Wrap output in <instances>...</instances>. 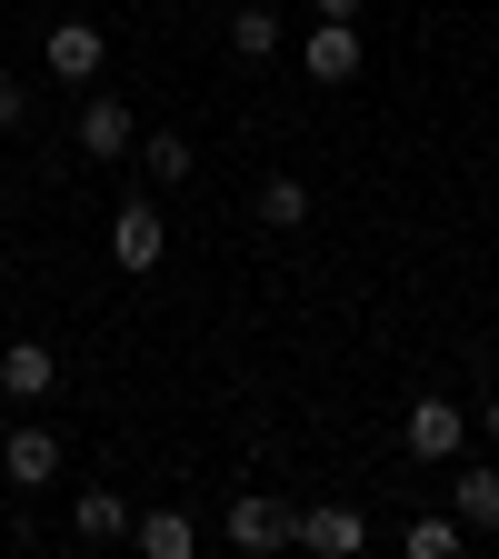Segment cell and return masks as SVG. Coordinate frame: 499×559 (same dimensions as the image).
I'll return each instance as SVG.
<instances>
[{
  "label": "cell",
  "mask_w": 499,
  "mask_h": 559,
  "mask_svg": "<svg viewBox=\"0 0 499 559\" xmlns=\"http://www.w3.org/2000/svg\"><path fill=\"white\" fill-rule=\"evenodd\" d=\"M300 70H310V91H349L360 81V21H310L300 31Z\"/></svg>",
  "instance_id": "3957f363"
},
{
  "label": "cell",
  "mask_w": 499,
  "mask_h": 559,
  "mask_svg": "<svg viewBox=\"0 0 499 559\" xmlns=\"http://www.w3.org/2000/svg\"><path fill=\"white\" fill-rule=\"evenodd\" d=\"M400 450L430 460V469H450V460L470 450V409H460V400H409V409H400Z\"/></svg>",
  "instance_id": "6da1fadb"
},
{
  "label": "cell",
  "mask_w": 499,
  "mask_h": 559,
  "mask_svg": "<svg viewBox=\"0 0 499 559\" xmlns=\"http://www.w3.org/2000/svg\"><path fill=\"white\" fill-rule=\"evenodd\" d=\"M400 549H409V559H460V549H470V530H460V520H409V530H400Z\"/></svg>",
  "instance_id": "2e32d148"
},
{
  "label": "cell",
  "mask_w": 499,
  "mask_h": 559,
  "mask_svg": "<svg viewBox=\"0 0 499 559\" xmlns=\"http://www.w3.org/2000/svg\"><path fill=\"white\" fill-rule=\"evenodd\" d=\"M140 170H151L161 190H180L190 180V130H151V140H140Z\"/></svg>",
  "instance_id": "9a60e30c"
},
{
  "label": "cell",
  "mask_w": 499,
  "mask_h": 559,
  "mask_svg": "<svg viewBox=\"0 0 499 559\" xmlns=\"http://www.w3.org/2000/svg\"><path fill=\"white\" fill-rule=\"evenodd\" d=\"M450 520H460L470 539L499 530V469H489V460H460V469H450Z\"/></svg>",
  "instance_id": "9c48e42d"
},
{
  "label": "cell",
  "mask_w": 499,
  "mask_h": 559,
  "mask_svg": "<svg viewBox=\"0 0 499 559\" xmlns=\"http://www.w3.org/2000/svg\"><path fill=\"white\" fill-rule=\"evenodd\" d=\"M230 50L240 60H270L280 50V11H270V0H240V11H230Z\"/></svg>",
  "instance_id": "5bb4252c"
},
{
  "label": "cell",
  "mask_w": 499,
  "mask_h": 559,
  "mask_svg": "<svg viewBox=\"0 0 499 559\" xmlns=\"http://www.w3.org/2000/svg\"><path fill=\"white\" fill-rule=\"evenodd\" d=\"M130 151H140V120H130V100L91 91V100H81V160H130Z\"/></svg>",
  "instance_id": "ba28073f"
},
{
  "label": "cell",
  "mask_w": 499,
  "mask_h": 559,
  "mask_svg": "<svg viewBox=\"0 0 499 559\" xmlns=\"http://www.w3.org/2000/svg\"><path fill=\"white\" fill-rule=\"evenodd\" d=\"M290 539H300L310 559H360V549H370V520H360V510H340V500H320V510L290 520Z\"/></svg>",
  "instance_id": "52a82bcc"
},
{
  "label": "cell",
  "mask_w": 499,
  "mask_h": 559,
  "mask_svg": "<svg viewBox=\"0 0 499 559\" xmlns=\"http://www.w3.org/2000/svg\"><path fill=\"white\" fill-rule=\"evenodd\" d=\"M310 21H360V0H310Z\"/></svg>",
  "instance_id": "ac0fdd59"
},
{
  "label": "cell",
  "mask_w": 499,
  "mask_h": 559,
  "mask_svg": "<svg viewBox=\"0 0 499 559\" xmlns=\"http://www.w3.org/2000/svg\"><path fill=\"white\" fill-rule=\"evenodd\" d=\"M21 120H31V91L11 81V70H0V130H21Z\"/></svg>",
  "instance_id": "e0dca14e"
},
{
  "label": "cell",
  "mask_w": 499,
  "mask_h": 559,
  "mask_svg": "<svg viewBox=\"0 0 499 559\" xmlns=\"http://www.w3.org/2000/svg\"><path fill=\"white\" fill-rule=\"evenodd\" d=\"M70 539H81V549L130 539V500H120V489H81V500H70Z\"/></svg>",
  "instance_id": "8fae6325"
},
{
  "label": "cell",
  "mask_w": 499,
  "mask_h": 559,
  "mask_svg": "<svg viewBox=\"0 0 499 559\" xmlns=\"http://www.w3.org/2000/svg\"><path fill=\"white\" fill-rule=\"evenodd\" d=\"M0 21H11V11H0Z\"/></svg>",
  "instance_id": "ffe728a7"
},
{
  "label": "cell",
  "mask_w": 499,
  "mask_h": 559,
  "mask_svg": "<svg viewBox=\"0 0 499 559\" xmlns=\"http://www.w3.org/2000/svg\"><path fill=\"white\" fill-rule=\"evenodd\" d=\"M0 479H11V489H50L60 479V430H50V419L0 430Z\"/></svg>",
  "instance_id": "8992f818"
},
{
  "label": "cell",
  "mask_w": 499,
  "mask_h": 559,
  "mask_svg": "<svg viewBox=\"0 0 499 559\" xmlns=\"http://www.w3.org/2000/svg\"><path fill=\"white\" fill-rule=\"evenodd\" d=\"M161 250H170L161 200H120V210H110V260H120L130 280H151V270H161Z\"/></svg>",
  "instance_id": "277c9868"
},
{
  "label": "cell",
  "mask_w": 499,
  "mask_h": 559,
  "mask_svg": "<svg viewBox=\"0 0 499 559\" xmlns=\"http://www.w3.org/2000/svg\"><path fill=\"white\" fill-rule=\"evenodd\" d=\"M290 500H280V489H240L230 500V549H250V559H270V549H290Z\"/></svg>",
  "instance_id": "5b68a950"
},
{
  "label": "cell",
  "mask_w": 499,
  "mask_h": 559,
  "mask_svg": "<svg viewBox=\"0 0 499 559\" xmlns=\"http://www.w3.org/2000/svg\"><path fill=\"white\" fill-rule=\"evenodd\" d=\"M40 60H50V81L91 91L100 60H110V31H100V21H50V31H40Z\"/></svg>",
  "instance_id": "7a4b0ae2"
},
{
  "label": "cell",
  "mask_w": 499,
  "mask_h": 559,
  "mask_svg": "<svg viewBox=\"0 0 499 559\" xmlns=\"http://www.w3.org/2000/svg\"><path fill=\"white\" fill-rule=\"evenodd\" d=\"M310 221V180L300 170H270L260 180V230H300Z\"/></svg>",
  "instance_id": "7c38bea8"
},
{
  "label": "cell",
  "mask_w": 499,
  "mask_h": 559,
  "mask_svg": "<svg viewBox=\"0 0 499 559\" xmlns=\"http://www.w3.org/2000/svg\"><path fill=\"white\" fill-rule=\"evenodd\" d=\"M50 390H60L50 340H0V400H50Z\"/></svg>",
  "instance_id": "30bf717a"
},
{
  "label": "cell",
  "mask_w": 499,
  "mask_h": 559,
  "mask_svg": "<svg viewBox=\"0 0 499 559\" xmlns=\"http://www.w3.org/2000/svg\"><path fill=\"white\" fill-rule=\"evenodd\" d=\"M130 539L151 549V559H190V549H200V530H190L180 510H140V520H130Z\"/></svg>",
  "instance_id": "4fadbf2b"
},
{
  "label": "cell",
  "mask_w": 499,
  "mask_h": 559,
  "mask_svg": "<svg viewBox=\"0 0 499 559\" xmlns=\"http://www.w3.org/2000/svg\"><path fill=\"white\" fill-rule=\"evenodd\" d=\"M0 200H11V190H0Z\"/></svg>",
  "instance_id": "44dd1931"
},
{
  "label": "cell",
  "mask_w": 499,
  "mask_h": 559,
  "mask_svg": "<svg viewBox=\"0 0 499 559\" xmlns=\"http://www.w3.org/2000/svg\"><path fill=\"white\" fill-rule=\"evenodd\" d=\"M479 430H489V440H499V400H489V409H479Z\"/></svg>",
  "instance_id": "d6986e66"
}]
</instances>
